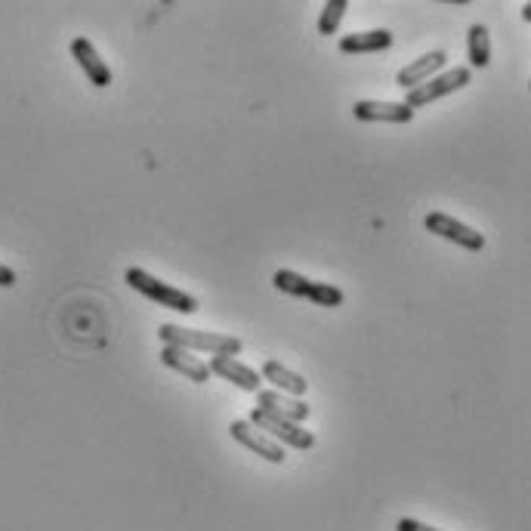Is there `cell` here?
I'll return each instance as SVG.
<instances>
[{
    "label": "cell",
    "mask_w": 531,
    "mask_h": 531,
    "mask_svg": "<svg viewBox=\"0 0 531 531\" xmlns=\"http://www.w3.org/2000/svg\"><path fill=\"white\" fill-rule=\"evenodd\" d=\"M254 423L257 430H263L269 439H275L281 448H294V451H309L315 445V436L309 430H303V423H294V420H285V417H278V414H269L263 408H254L251 417H247Z\"/></svg>",
    "instance_id": "obj_4"
},
{
    "label": "cell",
    "mask_w": 531,
    "mask_h": 531,
    "mask_svg": "<svg viewBox=\"0 0 531 531\" xmlns=\"http://www.w3.org/2000/svg\"><path fill=\"white\" fill-rule=\"evenodd\" d=\"M13 285H16V272L0 263V288H13Z\"/></svg>",
    "instance_id": "obj_19"
},
{
    "label": "cell",
    "mask_w": 531,
    "mask_h": 531,
    "mask_svg": "<svg viewBox=\"0 0 531 531\" xmlns=\"http://www.w3.org/2000/svg\"><path fill=\"white\" fill-rule=\"evenodd\" d=\"M423 226H427V232H433V235H439V238H445V241H451L457 247H464V251H470V254H479L485 247V235L482 232H476L467 223H460V220L442 214V210L430 214L427 220H423Z\"/></svg>",
    "instance_id": "obj_6"
},
{
    "label": "cell",
    "mask_w": 531,
    "mask_h": 531,
    "mask_svg": "<svg viewBox=\"0 0 531 531\" xmlns=\"http://www.w3.org/2000/svg\"><path fill=\"white\" fill-rule=\"evenodd\" d=\"M467 56H470V72L473 68H488L491 62V38H488V28L485 25H470L467 31Z\"/></svg>",
    "instance_id": "obj_16"
},
{
    "label": "cell",
    "mask_w": 531,
    "mask_h": 531,
    "mask_svg": "<svg viewBox=\"0 0 531 531\" xmlns=\"http://www.w3.org/2000/svg\"><path fill=\"white\" fill-rule=\"evenodd\" d=\"M272 285H275V291H281V294L306 297V300H312L315 306H325V309H337V306H343V300H346V294H343L337 285H331V281H312V278H306V275H300V272H294V269H278V272L272 275Z\"/></svg>",
    "instance_id": "obj_2"
},
{
    "label": "cell",
    "mask_w": 531,
    "mask_h": 531,
    "mask_svg": "<svg viewBox=\"0 0 531 531\" xmlns=\"http://www.w3.org/2000/svg\"><path fill=\"white\" fill-rule=\"evenodd\" d=\"M158 337L164 346H176L186 352H207V356H241L244 343L232 334H214V331H195L180 325H161Z\"/></svg>",
    "instance_id": "obj_1"
},
{
    "label": "cell",
    "mask_w": 531,
    "mask_h": 531,
    "mask_svg": "<svg viewBox=\"0 0 531 531\" xmlns=\"http://www.w3.org/2000/svg\"><path fill=\"white\" fill-rule=\"evenodd\" d=\"M352 118L365 124H408L414 118V109H408L405 102H380V99H359L352 105Z\"/></svg>",
    "instance_id": "obj_8"
},
{
    "label": "cell",
    "mask_w": 531,
    "mask_h": 531,
    "mask_svg": "<svg viewBox=\"0 0 531 531\" xmlns=\"http://www.w3.org/2000/svg\"><path fill=\"white\" fill-rule=\"evenodd\" d=\"M346 10H349V0H328V4L322 7V16H318V34H325V38L337 34Z\"/></svg>",
    "instance_id": "obj_17"
},
{
    "label": "cell",
    "mask_w": 531,
    "mask_h": 531,
    "mask_svg": "<svg viewBox=\"0 0 531 531\" xmlns=\"http://www.w3.org/2000/svg\"><path fill=\"white\" fill-rule=\"evenodd\" d=\"M445 65H448V53H445V50H433V53H427V56L414 59L411 65H405L402 72L396 75V84H399L402 90H414V87H420V84H427L430 78H436Z\"/></svg>",
    "instance_id": "obj_11"
},
{
    "label": "cell",
    "mask_w": 531,
    "mask_h": 531,
    "mask_svg": "<svg viewBox=\"0 0 531 531\" xmlns=\"http://www.w3.org/2000/svg\"><path fill=\"white\" fill-rule=\"evenodd\" d=\"M522 19H525V22H531V4H525V7H522Z\"/></svg>",
    "instance_id": "obj_20"
},
{
    "label": "cell",
    "mask_w": 531,
    "mask_h": 531,
    "mask_svg": "<svg viewBox=\"0 0 531 531\" xmlns=\"http://www.w3.org/2000/svg\"><path fill=\"white\" fill-rule=\"evenodd\" d=\"M257 408L269 411V414H278L285 420H294V423H303L309 417V405L303 399H294V396H285V393H275V389H260L257 393Z\"/></svg>",
    "instance_id": "obj_15"
},
{
    "label": "cell",
    "mask_w": 531,
    "mask_h": 531,
    "mask_svg": "<svg viewBox=\"0 0 531 531\" xmlns=\"http://www.w3.org/2000/svg\"><path fill=\"white\" fill-rule=\"evenodd\" d=\"M396 531H442V528H433L427 522H420V519H411V516H402L396 522Z\"/></svg>",
    "instance_id": "obj_18"
},
{
    "label": "cell",
    "mask_w": 531,
    "mask_h": 531,
    "mask_svg": "<svg viewBox=\"0 0 531 531\" xmlns=\"http://www.w3.org/2000/svg\"><path fill=\"white\" fill-rule=\"evenodd\" d=\"M207 368H210V374H217V377L229 380L232 386L244 389V393H260V386H263V377L254 368H247L244 362H238L232 356H210Z\"/></svg>",
    "instance_id": "obj_10"
},
{
    "label": "cell",
    "mask_w": 531,
    "mask_h": 531,
    "mask_svg": "<svg viewBox=\"0 0 531 531\" xmlns=\"http://www.w3.org/2000/svg\"><path fill=\"white\" fill-rule=\"evenodd\" d=\"M232 439L238 445H244L247 451H254L257 457L269 460V464H285V448H281L275 439H269L263 430H257L251 420H232V427H229Z\"/></svg>",
    "instance_id": "obj_7"
},
{
    "label": "cell",
    "mask_w": 531,
    "mask_h": 531,
    "mask_svg": "<svg viewBox=\"0 0 531 531\" xmlns=\"http://www.w3.org/2000/svg\"><path fill=\"white\" fill-rule=\"evenodd\" d=\"M340 53L346 56H362V53H383L393 47V31L374 28V31H352L340 38Z\"/></svg>",
    "instance_id": "obj_12"
},
{
    "label": "cell",
    "mask_w": 531,
    "mask_h": 531,
    "mask_svg": "<svg viewBox=\"0 0 531 531\" xmlns=\"http://www.w3.org/2000/svg\"><path fill=\"white\" fill-rule=\"evenodd\" d=\"M260 377L275 386V393H285V396H294V399L306 396V389H309V380L303 374L285 368L278 359H266L263 368H260Z\"/></svg>",
    "instance_id": "obj_13"
},
{
    "label": "cell",
    "mask_w": 531,
    "mask_h": 531,
    "mask_svg": "<svg viewBox=\"0 0 531 531\" xmlns=\"http://www.w3.org/2000/svg\"><path fill=\"white\" fill-rule=\"evenodd\" d=\"M161 362L167 368H173L176 374H183L186 380H192V383H207L210 377H214L207 368V362H201L198 356H192V352L176 349V346H161Z\"/></svg>",
    "instance_id": "obj_14"
},
{
    "label": "cell",
    "mask_w": 531,
    "mask_h": 531,
    "mask_svg": "<svg viewBox=\"0 0 531 531\" xmlns=\"http://www.w3.org/2000/svg\"><path fill=\"white\" fill-rule=\"evenodd\" d=\"M470 81H473L470 68H467V65H457V68H451V72H439V75L430 78L427 84H420V87L408 90L405 105L417 112V109H423V105H433V102L442 99V96H451V93H457V90H464Z\"/></svg>",
    "instance_id": "obj_5"
},
{
    "label": "cell",
    "mask_w": 531,
    "mask_h": 531,
    "mask_svg": "<svg viewBox=\"0 0 531 531\" xmlns=\"http://www.w3.org/2000/svg\"><path fill=\"white\" fill-rule=\"evenodd\" d=\"M124 281L133 288V291H139L143 297H149L152 303H158V306H164V309H173V312H183V315H192V312H198V300L192 297V294H186V291H180V288H173V285H164V281H158L155 275H149L146 269H127L124 272Z\"/></svg>",
    "instance_id": "obj_3"
},
{
    "label": "cell",
    "mask_w": 531,
    "mask_h": 531,
    "mask_svg": "<svg viewBox=\"0 0 531 531\" xmlns=\"http://www.w3.org/2000/svg\"><path fill=\"white\" fill-rule=\"evenodd\" d=\"M72 59L81 65V72L87 75V81H90L93 87L102 90V87H109V84L115 81L109 62H105V59L96 53V47H93L87 38H75V41H72Z\"/></svg>",
    "instance_id": "obj_9"
}]
</instances>
